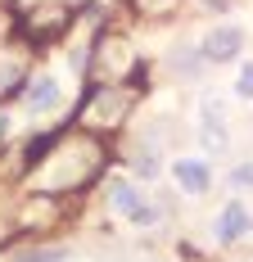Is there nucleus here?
I'll return each mask as SVG.
<instances>
[{
    "instance_id": "nucleus-5",
    "label": "nucleus",
    "mask_w": 253,
    "mask_h": 262,
    "mask_svg": "<svg viewBox=\"0 0 253 262\" xmlns=\"http://www.w3.org/2000/svg\"><path fill=\"white\" fill-rule=\"evenodd\" d=\"M126 68H131L126 41L122 36H104L100 46H95V73H100L104 81H113V77H126Z\"/></svg>"
},
{
    "instance_id": "nucleus-3",
    "label": "nucleus",
    "mask_w": 253,
    "mask_h": 262,
    "mask_svg": "<svg viewBox=\"0 0 253 262\" xmlns=\"http://www.w3.org/2000/svg\"><path fill=\"white\" fill-rule=\"evenodd\" d=\"M68 23H73L68 5H54V0H46V5H36V9L23 14V32L32 41H54V36L68 32Z\"/></svg>"
},
{
    "instance_id": "nucleus-4",
    "label": "nucleus",
    "mask_w": 253,
    "mask_h": 262,
    "mask_svg": "<svg viewBox=\"0 0 253 262\" xmlns=\"http://www.w3.org/2000/svg\"><path fill=\"white\" fill-rule=\"evenodd\" d=\"M199 140L208 154H222L226 149V104H222V95H208L199 108Z\"/></svg>"
},
{
    "instance_id": "nucleus-15",
    "label": "nucleus",
    "mask_w": 253,
    "mask_h": 262,
    "mask_svg": "<svg viewBox=\"0 0 253 262\" xmlns=\"http://www.w3.org/2000/svg\"><path fill=\"white\" fill-rule=\"evenodd\" d=\"M5 140H9V113L0 108V145H5Z\"/></svg>"
},
{
    "instance_id": "nucleus-16",
    "label": "nucleus",
    "mask_w": 253,
    "mask_h": 262,
    "mask_svg": "<svg viewBox=\"0 0 253 262\" xmlns=\"http://www.w3.org/2000/svg\"><path fill=\"white\" fill-rule=\"evenodd\" d=\"M150 9H167V5H177V0H145Z\"/></svg>"
},
{
    "instance_id": "nucleus-8",
    "label": "nucleus",
    "mask_w": 253,
    "mask_h": 262,
    "mask_svg": "<svg viewBox=\"0 0 253 262\" xmlns=\"http://www.w3.org/2000/svg\"><path fill=\"white\" fill-rule=\"evenodd\" d=\"M172 177H177V185L190 190V194H203V190L213 185V172H208L203 158H177V163H172Z\"/></svg>"
},
{
    "instance_id": "nucleus-14",
    "label": "nucleus",
    "mask_w": 253,
    "mask_h": 262,
    "mask_svg": "<svg viewBox=\"0 0 253 262\" xmlns=\"http://www.w3.org/2000/svg\"><path fill=\"white\" fill-rule=\"evenodd\" d=\"M59 249H36V253H18V262H59Z\"/></svg>"
},
{
    "instance_id": "nucleus-2",
    "label": "nucleus",
    "mask_w": 253,
    "mask_h": 262,
    "mask_svg": "<svg viewBox=\"0 0 253 262\" xmlns=\"http://www.w3.org/2000/svg\"><path fill=\"white\" fill-rule=\"evenodd\" d=\"M126 113H131V91L104 81V86H95V91L81 100V113H77V118H81V131L109 136V131H118L126 122Z\"/></svg>"
},
{
    "instance_id": "nucleus-9",
    "label": "nucleus",
    "mask_w": 253,
    "mask_h": 262,
    "mask_svg": "<svg viewBox=\"0 0 253 262\" xmlns=\"http://www.w3.org/2000/svg\"><path fill=\"white\" fill-rule=\"evenodd\" d=\"M253 226V217L244 204H226L222 208V217H217V239H226V244H235V239H244Z\"/></svg>"
},
{
    "instance_id": "nucleus-11",
    "label": "nucleus",
    "mask_w": 253,
    "mask_h": 262,
    "mask_svg": "<svg viewBox=\"0 0 253 262\" xmlns=\"http://www.w3.org/2000/svg\"><path fill=\"white\" fill-rule=\"evenodd\" d=\"M109 208L118 212V217H131V222H136L140 208H145V199H140V190H136L131 181H118L113 190H109Z\"/></svg>"
},
{
    "instance_id": "nucleus-10",
    "label": "nucleus",
    "mask_w": 253,
    "mask_h": 262,
    "mask_svg": "<svg viewBox=\"0 0 253 262\" xmlns=\"http://www.w3.org/2000/svg\"><path fill=\"white\" fill-rule=\"evenodd\" d=\"M59 100H64V95H59V81L54 77H36L27 86V108H32V113H54Z\"/></svg>"
},
{
    "instance_id": "nucleus-13",
    "label": "nucleus",
    "mask_w": 253,
    "mask_h": 262,
    "mask_svg": "<svg viewBox=\"0 0 253 262\" xmlns=\"http://www.w3.org/2000/svg\"><path fill=\"white\" fill-rule=\"evenodd\" d=\"M230 185H244V190H253V163H240V167H230Z\"/></svg>"
},
{
    "instance_id": "nucleus-1",
    "label": "nucleus",
    "mask_w": 253,
    "mask_h": 262,
    "mask_svg": "<svg viewBox=\"0 0 253 262\" xmlns=\"http://www.w3.org/2000/svg\"><path fill=\"white\" fill-rule=\"evenodd\" d=\"M109 163L104 140L91 131H68V136H50L46 154L32 163V185L41 194H73L100 177V167Z\"/></svg>"
},
{
    "instance_id": "nucleus-12",
    "label": "nucleus",
    "mask_w": 253,
    "mask_h": 262,
    "mask_svg": "<svg viewBox=\"0 0 253 262\" xmlns=\"http://www.w3.org/2000/svg\"><path fill=\"white\" fill-rule=\"evenodd\" d=\"M235 95L253 100V63H244V68H240V77H235Z\"/></svg>"
},
{
    "instance_id": "nucleus-6",
    "label": "nucleus",
    "mask_w": 253,
    "mask_h": 262,
    "mask_svg": "<svg viewBox=\"0 0 253 262\" xmlns=\"http://www.w3.org/2000/svg\"><path fill=\"white\" fill-rule=\"evenodd\" d=\"M203 59L208 63H226V59H235V54L244 50V32L240 27H213L208 36H203Z\"/></svg>"
},
{
    "instance_id": "nucleus-7",
    "label": "nucleus",
    "mask_w": 253,
    "mask_h": 262,
    "mask_svg": "<svg viewBox=\"0 0 253 262\" xmlns=\"http://www.w3.org/2000/svg\"><path fill=\"white\" fill-rule=\"evenodd\" d=\"M54 217H59V204H54L50 194H32L23 208H18V226L23 231H50Z\"/></svg>"
},
{
    "instance_id": "nucleus-17",
    "label": "nucleus",
    "mask_w": 253,
    "mask_h": 262,
    "mask_svg": "<svg viewBox=\"0 0 253 262\" xmlns=\"http://www.w3.org/2000/svg\"><path fill=\"white\" fill-rule=\"evenodd\" d=\"M203 5H208V9H226L230 0H203Z\"/></svg>"
}]
</instances>
